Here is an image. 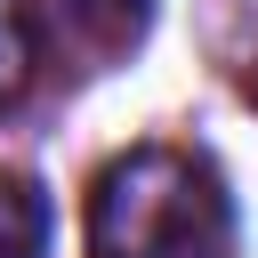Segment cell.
<instances>
[{"label":"cell","instance_id":"cell-2","mask_svg":"<svg viewBox=\"0 0 258 258\" xmlns=\"http://www.w3.org/2000/svg\"><path fill=\"white\" fill-rule=\"evenodd\" d=\"M32 16H40V48H64L97 73V64H121L145 40L153 0H32Z\"/></svg>","mask_w":258,"mask_h":258},{"label":"cell","instance_id":"cell-3","mask_svg":"<svg viewBox=\"0 0 258 258\" xmlns=\"http://www.w3.org/2000/svg\"><path fill=\"white\" fill-rule=\"evenodd\" d=\"M0 258H48V202L16 169H0Z\"/></svg>","mask_w":258,"mask_h":258},{"label":"cell","instance_id":"cell-1","mask_svg":"<svg viewBox=\"0 0 258 258\" xmlns=\"http://www.w3.org/2000/svg\"><path fill=\"white\" fill-rule=\"evenodd\" d=\"M89 258H242L226 177L177 145L105 161L89 185Z\"/></svg>","mask_w":258,"mask_h":258},{"label":"cell","instance_id":"cell-4","mask_svg":"<svg viewBox=\"0 0 258 258\" xmlns=\"http://www.w3.org/2000/svg\"><path fill=\"white\" fill-rule=\"evenodd\" d=\"M32 64H40V16H32V0H0V105L24 97Z\"/></svg>","mask_w":258,"mask_h":258}]
</instances>
